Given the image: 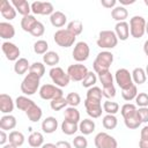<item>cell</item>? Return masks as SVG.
Instances as JSON below:
<instances>
[{"label":"cell","instance_id":"cell-32","mask_svg":"<svg viewBox=\"0 0 148 148\" xmlns=\"http://www.w3.org/2000/svg\"><path fill=\"white\" fill-rule=\"evenodd\" d=\"M59 54L54 51H47L44 56H43V62L47 66H51V67H56V65L59 64Z\"/></svg>","mask_w":148,"mask_h":148},{"label":"cell","instance_id":"cell-54","mask_svg":"<svg viewBox=\"0 0 148 148\" xmlns=\"http://www.w3.org/2000/svg\"><path fill=\"white\" fill-rule=\"evenodd\" d=\"M140 140H148V125L143 126L140 131Z\"/></svg>","mask_w":148,"mask_h":148},{"label":"cell","instance_id":"cell-35","mask_svg":"<svg viewBox=\"0 0 148 148\" xmlns=\"http://www.w3.org/2000/svg\"><path fill=\"white\" fill-rule=\"evenodd\" d=\"M61 131L66 135H73L74 133H76V131H79V124L64 120L61 123Z\"/></svg>","mask_w":148,"mask_h":148},{"label":"cell","instance_id":"cell-36","mask_svg":"<svg viewBox=\"0 0 148 148\" xmlns=\"http://www.w3.org/2000/svg\"><path fill=\"white\" fill-rule=\"evenodd\" d=\"M102 124L105 130H114L118 125V119L114 114H105L103 117Z\"/></svg>","mask_w":148,"mask_h":148},{"label":"cell","instance_id":"cell-11","mask_svg":"<svg viewBox=\"0 0 148 148\" xmlns=\"http://www.w3.org/2000/svg\"><path fill=\"white\" fill-rule=\"evenodd\" d=\"M114 80L120 89H125L134 84L132 80V73H130V71H127L126 68L117 69L114 73Z\"/></svg>","mask_w":148,"mask_h":148},{"label":"cell","instance_id":"cell-25","mask_svg":"<svg viewBox=\"0 0 148 148\" xmlns=\"http://www.w3.org/2000/svg\"><path fill=\"white\" fill-rule=\"evenodd\" d=\"M111 16L117 22H124L127 18V16H128V12H127L126 7L119 5V6H116L111 10Z\"/></svg>","mask_w":148,"mask_h":148},{"label":"cell","instance_id":"cell-64","mask_svg":"<svg viewBox=\"0 0 148 148\" xmlns=\"http://www.w3.org/2000/svg\"><path fill=\"white\" fill-rule=\"evenodd\" d=\"M143 2H145L146 6H148V0H143Z\"/></svg>","mask_w":148,"mask_h":148},{"label":"cell","instance_id":"cell-15","mask_svg":"<svg viewBox=\"0 0 148 148\" xmlns=\"http://www.w3.org/2000/svg\"><path fill=\"white\" fill-rule=\"evenodd\" d=\"M15 106H16L15 102L9 95L5 92L0 95V112H2L3 114H10V112L14 110Z\"/></svg>","mask_w":148,"mask_h":148},{"label":"cell","instance_id":"cell-46","mask_svg":"<svg viewBox=\"0 0 148 148\" xmlns=\"http://www.w3.org/2000/svg\"><path fill=\"white\" fill-rule=\"evenodd\" d=\"M97 82V76L95 74V72H88V74L86 75V77L82 80V86L84 88H91L95 86V83Z\"/></svg>","mask_w":148,"mask_h":148},{"label":"cell","instance_id":"cell-39","mask_svg":"<svg viewBox=\"0 0 148 148\" xmlns=\"http://www.w3.org/2000/svg\"><path fill=\"white\" fill-rule=\"evenodd\" d=\"M138 109H136V105L135 104H132V103H126L121 106L120 109V112H121V116L123 118H128V117H132L136 113Z\"/></svg>","mask_w":148,"mask_h":148},{"label":"cell","instance_id":"cell-34","mask_svg":"<svg viewBox=\"0 0 148 148\" xmlns=\"http://www.w3.org/2000/svg\"><path fill=\"white\" fill-rule=\"evenodd\" d=\"M138 94H139V92H138L136 84H132V86L128 87V88L121 89V97H123L125 101H127V102L135 99V97H136Z\"/></svg>","mask_w":148,"mask_h":148},{"label":"cell","instance_id":"cell-40","mask_svg":"<svg viewBox=\"0 0 148 148\" xmlns=\"http://www.w3.org/2000/svg\"><path fill=\"white\" fill-rule=\"evenodd\" d=\"M102 96H103V91L99 87H91L87 90V97L88 99H94V101H102Z\"/></svg>","mask_w":148,"mask_h":148},{"label":"cell","instance_id":"cell-55","mask_svg":"<svg viewBox=\"0 0 148 148\" xmlns=\"http://www.w3.org/2000/svg\"><path fill=\"white\" fill-rule=\"evenodd\" d=\"M7 140H8V135L6 134V131L1 130L0 131V145L1 146H5L6 142H7Z\"/></svg>","mask_w":148,"mask_h":148},{"label":"cell","instance_id":"cell-18","mask_svg":"<svg viewBox=\"0 0 148 148\" xmlns=\"http://www.w3.org/2000/svg\"><path fill=\"white\" fill-rule=\"evenodd\" d=\"M12 5L16 9V12H18V14H21L22 16L30 15L31 5L27 0H12Z\"/></svg>","mask_w":148,"mask_h":148},{"label":"cell","instance_id":"cell-8","mask_svg":"<svg viewBox=\"0 0 148 148\" xmlns=\"http://www.w3.org/2000/svg\"><path fill=\"white\" fill-rule=\"evenodd\" d=\"M94 142H95L96 148H118L117 140L112 135H110L105 132L97 133Z\"/></svg>","mask_w":148,"mask_h":148},{"label":"cell","instance_id":"cell-61","mask_svg":"<svg viewBox=\"0 0 148 148\" xmlns=\"http://www.w3.org/2000/svg\"><path fill=\"white\" fill-rule=\"evenodd\" d=\"M2 148H18V147H16V146H14V145H12V143H6L5 146H2Z\"/></svg>","mask_w":148,"mask_h":148},{"label":"cell","instance_id":"cell-26","mask_svg":"<svg viewBox=\"0 0 148 148\" xmlns=\"http://www.w3.org/2000/svg\"><path fill=\"white\" fill-rule=\"evenodd\" d=\"M29 68H30V64H29L28 59H25V58H20L14 64V72L18 75L25 74L29 71Z\"/></svg>","mask_w":148,"mask_h":148},{"label":"cell","instance_id":"cell-17","mask_svg":"<svg viewBox=\"0 0 148 148\" xmlns=\"http://www.w3.org/2000/svg\"><path fill=\"white\" fill-rule=\"evenodd\" d=\"M114 32L120 40H126L130 37V24L124 21V22H117L114 25Z\"/></svg>","mask_w":148,"mask_h":148},{"label":"cell","instance_id":"cell-21","mask_svg":"<svg viewBox=\"0 0 148 148\" xmlns=\"http://www.w3.org/2000/svg\"><path fill=\"white\" fill-rule=\"evenodd\" d=\"M58 128V120L54 117H46L42 121V130L46 134L54 133Z\"/></svg>","mask_w":148,"mask_h":148},{"label":"cell","instance_id":"cell-50","mask_svg":"<svg viewBox=\"0 0 148 148\" xmlns=\"http://www.w3.org/2000/svg\"><path fill=\"white\" fill-rule=\"evenodd\" d=\"M73 146H74V148H87L88 140L86 139L84 135H77L73 140Z\"/></svg>","mask_w":148,"mask_h":148},{"label":"cell","instance_id":"cell-19","mask_svg":"<svg viewBox=\"0 0 148 148\" xmlns=\"http://www.w3.org/2000/svg\"><path fill=\"white\" fill-rule=\"evenodd\" d=\"M15 36V28L9 22H0V37L2 39H10Z\"/></svg>","mask_w":148,"mask_h":148},{"label":"cell","instance_id":"cell-12","mask_svg":"<svg viewBox=\"0 0 148 148\" xmlns=\"http://www.w3.org/2000/svg\"><path fill=\"white\" fill-rule=\"evenodd\" d=\"M31 12L37 15H52L54 13V7L49 1H34L31 3Z\"/></svg>","mask_w":148,"mask_h":148},{"label":"cell","instance_id":"cell-7","mask_svg":"<svg viewBox=\"0 0 148 148\" xmlns=\"http://www.w3.org/2000/svg\"><path fill=\"white\" fill-rule=\"evenodd\" d=\"M39 96L43 99H47V101H52L57 97H61L62 96V90L61 88L57 87L56 84H50V83H45L39 88Z\"/></svg>","mask_w":148,"mask_h":148},{"label":"cell","instance_id":"cell-29","mask_svg":"<svg viewBox=\"0 0 148 148\" xmlns=\"http://www.w3.org/2000/svg\"><path fill=\"white\" fill-rule=\"evenodd\" d=\"M37 23V18L34 16V15H27V16H23L22 20H21V28L23 31L25 32H29L32 30L34 25Z\"/></svg>","mask_w":148,"mask_h":148},{"label":"cell","instance_id":"cell-43","mask_svg":"<svg viewBox=\"0 0 148 148\" xmlns=\"http://www.w3.org/2000/svg\"><path fill=\"white\" fill-rule=\"evenodd\" d=\"M98 80L99 82L102 83V87H110V86H113V76L111 74L110 71L108 72H103L101 74H98Z\"/></svg>","mask_w":148,"mask_h":148},{"label":"cell","instance_id":"cell-44","mask_svg":"<svg viewBox=\"0 0 148 148\" xmlns=\"http://www.w3.org/2000/svg\"><path fill=\"white\" fill-rule=\"evenodd\" d=\"M29 73H32V74L37 75L38 77H42L45 74V66H44V64L39 62V61H36V62L31 64L30 68H29Z\"/></svg>","mask_w":148,"mask_h":148},{"label":"cell","instance_id":"cell-16","mask_svg":"<svg viewBox=\"0 0 148 148\" xmlns=\"http://www.w3.org/2000/svg\"><path fill=\"white\" fill-rule=\"evenodd\" d=\"M0 13L3 16V18L12 21L16 17V9L12 3H9L7 0H2L0 3Z\"/></svg>","mask_w":148,"mask_h":148},{"label":"cell","instance_id":"cell-60","mask_svg":"<svg viewBox=\"0 0 148 148\" xmlns=\"http://www.w3.org/2000/svg\"><path fill=\"white\" fill-rule=\"evenodd\" d=\"M143 52H145V54L148 57V39L145 42V44H143Z\"/></svg>","mask_w":148,"mask_h":148},{"label":"cell","instance_id":"cell-28","mask_svg":"<svg viewBox=\"0 0 148 148\" xmlns=\"http://www.w3.org/2000/svg\"><path fill=\"white\" fill-rule=\"evenodd\" d=\"M25 114H27V117L29 118L30 121H32V123H37L38 120L42 119L43 111H42V109H40L37 104H34V105L25 112Z\"/></svg>","mask_w":148,"mask_h":148},{"label":"cell","instance_id":"cell-20","mask_svg":"<svg viewBox=\"0 0 148 148\" xmlns=\"http://www.w3.org/2000/svg\"><path fill=\"white\" fill-rule=\"evenodd\" d=\"M16 118L13 114H3L0 118V128L3 131H9L14 130L16 127Z\"/></svg>","mask_w":148,"mask_h":148},{"label":"cell","instance_id":"cell-23","mask_svg":"<svg viewBox=\"0 0 148 148\" xmlns=\"http://www.w3.org/2000/svg\"><path fill=\"white\" fill-rule=\"evenodd\" d=\"M35 104V102L32 99H30L29 97H27L25 95H22V96H17L16 99H15V105L18 110L21 111H24L27 112L32 105Z\"/></svg>","mask_w":148,"mask_h":148},{"label":"cell","instance_id":"cell-51","mask_svg":"<svg viewBox=\"0 0 148 148\" xmlns=\"http://www.w3.org/2000/svg\"><path fill=\"white\" fill-rule=\"evenodd\" d=\"M103 91V96L106 98H113L116 96V88L114 86H110V87H104L102 89Z\"/></svg>","mask_w":148,"mask_h":148},{"label":"cell","instance_id":"cell-59","mask_svg":"<svg viewBox=\"0 0 148 148\" xmlns=\"http://www.w3.org/2000/svg\"><path fill=\"white\" fill-rule=\"evenodd\" d=\"M40 148H57V146L54 145V143H51V142H46V143H44Z\"/></svg>","mask_w":148,"mask_h":148},{"label":"cell","instance_id":"cell-38","mask_svg":"<svg viewBox=\"0 0 148 148\" xmlns=\"http://www.w3.org/2000/svg\"><path fill=\"white\" fill-rule=\"evenodd\" d=\"M124 123H125V126L127 128H130V130H135V128H138L142 124L141 120H140V117L138 114V111H136V113L134 116L128 117V118H125L124 119Z\"/></svg>","mask_w":148,"mask_h":148},{"label":"cell","instance_id":"cell-6","mask_svg":"<svg viewBox=\"0 0 148 148\" xmlns=\"http://www.w3.org/2000/svg\"><path fill=\"white\" fill-rule=\"evenodd\" d=\"M49 74H50V77H51L52 82H53L57 87H59V88L67 87L68 83H69V81H71V79H69V76H68V74H67V72H65L61 67H58V66L51 67Z\"/></svg>","mask_w":148,"mask_h":148},{"label":"cell","instance_id":"cell-24","mask_svg":"<svg viewBox=\"0 0 148 148\" xmlns=\"http://www.w3.org/2000/svg\"><path fill=\"white\" fill-rule=\"evenodd\" d=\"M95 121L87 118V119H83V120H80L79 123V131L82 133V135H89L91 134L94 131H95Z\"/></svg>","mask_w":148,"mask_h":148},{"label":"cell","instance_id":"cell-22","mask_svg":"<svg viewBox=\"0 0 148 148\" xmlns=\"http://www.w3.org/2000/svg\"><path fill=\"white\" fill-rule=\"evenodd\" d=\"M50 22H51V24H52L53 27H56V28H61V27H64V25L66 24V22H67V16H66L62 12L56 10V12L50 16Z\"/></svg>","mask_w":148,"mask_h":148},{"label":"cell","instance_id":"cell-63","mask_svg":"<svg viewBox=\"0 0 148 148\" xmlns=\"http://www.w3.org/2000/svg\"><path fill=\"white\" fill-rule=\"evenodd\" d=\"M146 34L148 35V22H147V24H146Z\"/></svg>","mask_w":148,"mask_h":148},{"label":"cell","instance_id":"cell-57","mask_svg":"<svg viewBox=\"0 0 148 148\" xmlns=\"http://www.w3.org/2000/svg\"><path fill=\"white\" fill-rule=\"evenodd\" d=\"M135 2V0H119V3L121 5V6H126V5H132V3H134Z\"/></svg>","mask_w":148,"mask_h":148},{"label":"cell","instance_id":"cell-48","mask_svg":"<svg viewBox=\"0 0 148 148\" xmlns=\"http://www.w3.org/2000/svg\"><path fill=\"white\" fill-rule=\"evenodd\" d=\"M134 101H135V105H138L139 108H147L148 106V94L139 92Z\"/></svg>","mask_w":148,"mask_h":148},{"label":"cell","instance_id":"cell-33","mask_svg":"<svg viewBox=\"0 0 148 148\" xmlns=\"http://www.w3.org/2000/svg\"><path fill=\"white\" fill-rule=\"evenodd\" d=\"M24 140H25V138H24L23 133L20 132V131H12L9 133V135H8L9 143H12V145H14L16 147H21L24 143Z\"/></svg>","mask_w":148,"mask_h":148},{"label":"cell","instance_id":"cell-52","mask_svg":"<svg viewBox=\"0 0 148 148\" xmlns=\"http://www.w3.org/2000/svg\"><path fill=\"white\" fill-rule=\"evenodd\" d=\"M138 114L140 117L141 123H148V106L147 108H139Z\"/></svg>","mask_w":148,"mask_h":148},{"label":"cell","instance_id":"cell-49","mask_svg":"<svg viewBox=\"0 0 148 148\" xmlns=\"http://www.w3.org/2000/svg\"><path fill=\"white\" fill-rule=\"evenodd\" d=\"M44 32H45V27H44V24H43L42 22H39V21H37V23L34 25L32 30L30 31V34H31L34 37H40V36L44 35Z\"/></svg>","mask_w":148,"mask_h":148},{"label":"cell","instance_id":"cell-13","mask_svg":"<svg viewBox=\"0 0 148 148\" xmlns=\"http://www.w3.org/2000/svg\"><path fill=\"white\" fill-rule=\"evenodd\" d=\"M2 52L6 56L7 60L9 61H16L20 59V49L12 42H3L1 45Z\"/></svg>","mask_w":148,"mask_h":148},{"label":"cell","instance_id":"cell-10","mask_svg":"<svg viewBox=\"0 0 148 148\" xmlns=\"http://www.w3.org/2000/svg\"><path fill=\"white\" fill-rule=\"evenodd\" d=\"M73 59L77 62H82V61H86L88 58H89V54H90V49H89V45L81 40V42H77L73 49Z\"/></svg>","mask_w":148,"mask_h":148},{"label":"cell","instance_id":"cell-30","mask_svg":"<svg viewBox=\"0 0 148 148\" xmlns=\"http://www.w3.org/2000/svg\"><path fill=\"white\" fill-rule=\"evenodd\" d=\"M132 80L134 84H143L147 80V75H146V71L141 67H136L133 69L132 72Z\"/></svg>","mask_w":148,"mask_h":148},{"label":"cell","instance_id":"cell-4","mask_svg":"<svg viewBox=\"0 0 148 148\" xmlns=\"http://www.w3.org/2000/svg\"><path fill=\"white\" fill-rule=\"evenodd\" d=\"M146 20L143 16L135 15L130 20V34L133 38H141L146 34Z\"/></svg>","mask_w":148,"mask_h":148},{"label":"cell","instance_id":"cell-37","mask_svg":"<svg viewBox=\"0 0 148 148\" xmlns=\"http://www.w3.org/2000/svg\"><path fill=\"white\" fill-rule=\"evenodd\" d=\"M67 105H68L67 99H66V97H64V96L57 97V98H54V99H52V101L50 102V106H51V109H52L53 111H60V110H62V109H66Z\"/></svg>","mask_w":148,"mask_h":148},{"label":"cell","instance_id":"cell-42","mask_svg":"<svg viewBox=\"0 0 148 148\" xmlns=\"http://www.w3.org/2000/svg\"><path fill=\"white\" fill-rule=\"evenodd\" d=\"M49 50V44L44 39H38L34 43V52L36 54H45Z\"/></svg>","mask_w":148,"mask_h":148},{"label":"cell","instance_id":"cell-62","mask_svg":"<svg viewBox=\"0 0 148 148\" xmlns=\"http://www.w3.org/2000/svg\"><path fill=\"white\" fill-rule=\"evenodd\" d=\"M145 71H146V75H147V77H148V65L146 66V69H145Z\"/></svg>","mask_w":148,"mask_h":148},{"label":"cell","instance_id":"cell-41","mask_svg":"<svg viewBox=\"0 0 148 148\" xmlns=\"http://www.w3.org/2000/svg\"><path fill=\"white\" fill-rule=\"evenodd\" d=\"M66 29L69 30L73 35L77 36V35H80V34L82 32V30H83V24H82V22L79 21V20H73V21H71V22L67 24V28H66Z\"/></svg>","mask_w":148,"mask_h":148},{"label":"cell","instance_id":"cell-14","mask_svg":"<svg viewBox=\"0 0 148 148\" xmlns=\"http://www.w3.org/2000/svg\"><path fill=\"white\" fill-rule=\"evenodd\" d=\"M84 108L86 111L88 113V116H90L91 118H98L102 116V103L101 101H94V99H84Z\"/></svg>","mask_w":148,"mask_h":148},{"label":"cell","instance_id":"cell-53","mask_svg":"<svg viewBox=\"0 0 148 148\" xmlns=\"http://www.w3.org/2000/svg\"><path fill=\"white\" fill-rule=\"evenodd\" d=\"M101 3L103 7L105 8H114L117 6V1L116 0H101Z\"/></svg>","mask_w":148,"mask_h":148},{"label":"cell","instance_id":"cell-3","mask_svg":"<svg viewBox=\"0 0 148 148\" xmlns=\"http://www.w3.org/2000/svg\"><path fill=\"white\" fill-rule=\"evenodd\" d=\"M118 37L112 30H102L98 35L96 44L101 49H113L118 44Z\"/></svg>","mask_w":148,"mask_h":148},{"label":"cell","instance_id":"cell-1","mask_svg":"<svg viewBox=\"0 0 148 148\" xmlns=\"http://www.w3.org/2000/svg\"><path fill=\"white\" fill-rule=\"evenodd\" d=\"M112 62H113V54L109 51H102L96 56V58L92 62L94 72L96 74L108 72V71H110V66L112 65Z\"/></svg>","mask_w":148,"mask_h":148},{"label":"cell","instance_id":"cell-27","mask_svg":"<svg viewBox=\"0 0 148 148\" xmlns=\"http://www.w3.org/2000/svg\"><path fill=\"white\" fill-rule=\"evenodd\" d=\"M64 117H65V120L76 123V124L80 123V112L76 108H73V106L66 108L64 111Z\"/></svg>","mask_w":148,"mask_h":148},{"label":"cell","instance_id":"cell-58","mask_svg":"<svg viewBox=\"0 0 148 148\" xmlns=\"http://www.w3.org/2000/svg\"><path fill=\"white\" fill-rule=\"evenodd\" d=\"M139 148H148V140H140Z\"/></svg>","mask_w":148,"mask_h":148},{"label":"cell","instance_id":"cell-5","mask_svg":"<svg viewBox=\"0 0 148 148\" xmlns=\"http://www.w3.org/2000/svg\"><path fill=\"white\" fill-rule=\"evenodd\" d=\"M53 39H54L57 45H59L61 47H69L75 43L76 36L73 35L67 29H59V30H57L54 32Z\"/></svg>","mask_w":148,"mask_h":148},{"label":"cell","instance_id":"cell-9","mask_svg":"<svg viewBox=\"0 0 148 148\" xmlns=\"http://www.w3.org/2000/svg\"><path fill=\"white\" fill-rule=\"evenodd\" d=\"M88 68L77 62V64H74V65H69L68 68H67V74L69 76V79L72 81H75V82H82V80L86 77V75L88 74Z\"/></svg>","mask_w":148,"mask_h":148},{"label":"cell","instance_id":"cell-2","mask_svg":"<svg viewBox=\"0 0 148 148\" xmlns=\"http://www.w3.org/2000/svg\"><path fill=\"white\" fill-rule=\"evenodd\" d=\"M39 83H40V77H38L32 73H28L21 82V91L27 96L34 95L39 89Z\"/></svg>","mask_w":148,"mask_h":148},{"label":"cell","instance_id":"cell-47","mask_svg":"<svg viewBox=\"0 0 148 148\" xmlns=\"http://www.w3.org/2000/svg\"><path fill=\"white\" fill-rule=\"evenodd\" d=\"M66 99H67L68 105L73 106V108H76L81 103V97H80V95L77 92H69L66 96Z\"/></svg>","mask_w":148,"mask_h":148},{"label":"cell","instance_id":"cell-56","mask_svg":"<svg viewBox=\"0 0 148 148\" xmlns=\"http://www.w3.org/2000/svg\"><path fill=\"white\" fill-rule=\"evenodd\" d=\"M56 146H57V148H72V145L68 142V141H58L57 143H56Z\"/></svg>","mask_w":148,"mask_h":148},{"label":"cell","instance_id":"cell-45","mask_svg":"<svg viewBox=\"0 0 148 148\" xmlns=\"http://www.w3.org/2000/svg\"><path fill=\"white\" fill-rule=\"evenodd\" d=\"M103 111L106 112V114H116L119 111V104L117 102L105 101L103 103Z\"/></svg>","mask_w":148,"mask_h":148},{"label":"cell","instance_id":"cell-31","mask_svg":"<svg viewBox=\"0 0 148 148\" xmlns=\"http://www.w3.org/2000/svg\"><path fill=\"white\" fill-rule=\"evenodd\" d=\"M28 143H29V146H31L34 148L42 147L44 145V136H43V134L40 132H32L28 136Z\"/></svg>","mask_w":148,"mask_h":148}]
</instances>
